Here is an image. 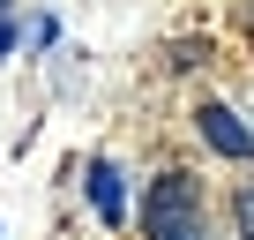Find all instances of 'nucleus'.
<instances>
[{"instance_id": "obj_1", "label": "nucleus", "mask_w": 254, "mask_h": 240, "mask_svg": "<svg viewBox=\"0 0 254 240\" xmlns=\"http://www.w3.org/2000/svg\"><path fill=\"white\" fill-rule=\"evenodd\" d=\"M142 240H202V188L187 173H157L142 195Z\"/></svg>"}, {"instance_id": "obj_5", "label": "nucleus", "mask_w": 254, "mask_h": 240, "mask_svg": "<svg viewBox=\"0 0 254 240\" xmlns=\"http://www.w3.org/2000/svg\"><path fill=\"white\" fill-rule=\"evenodd\" d=\"M8 45H15V23H8V15H0V53H8Z\"/></svg>"}, {"instance_id": "obj_3", "label": "nucleus", "mask_w": 254, "mask_h": 240, "mask_svg": "<svg viewBox=\"0 0 254 240\" xmlns=\"http://www.w3.org/2000/svg\"><path fill=\"white\" fill-rule=\"evenodd\" d=\"M90 203H97V218H105V225H120L127 195H120V165H112V158H97V165H90Z\"/></svg>"}, {"instance_id": "obj_2", "label": "nucleus", "mask_w": 254, "mask_h": 240, "mask_svg": "<svg viewBox=\"0 0 254 240\" xmlns=\"http://www.w3.org/2000/svg\"><path fill=\"white\" fill-rule=\"evenodd\" d=\"M194 128H202V143H209L217 158H254V128H247L224 98H202V105H194Z\"/></svg>"}, {"instance_id": "obj_6", "label": "nucleus", "mask_w": 254, "mask_h": 240, "mask_svg": "<svg viewBox=\"0 0 254 240\" xmlns=\"http://www.w3.org/2000/svg\"><path fill=\"white\" fill-rule=\"evenodd\" d=\"M0 8H8V0H0Z\"/></svg>"}, {"instance_id": "obj_4", "label": "nucleus", "mask_w": 254, "mask_h": 240, "mask_svg": "<svg viewBox=\"0 0 254 240\" xmlns=\"http://www.w3.org/2000/svg\"><path fill=\"white\" fill-rule=\"evenodd\" d=\"M232 218H239V240H254V180L239 188V203H232Z\"/></svg>"}]
</instances>
